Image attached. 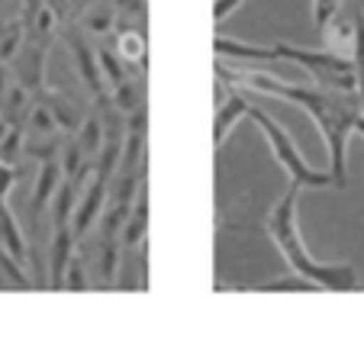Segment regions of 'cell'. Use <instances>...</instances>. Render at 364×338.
Instances as JSON below:
<instances>
[{
	"instance_id": "8",
	"label": "cell",
	"mask_w": 364,
	"mask_h": 338,
	"mask_svg": "<svg viewBox=\"0 0 364 338\" xmlns=\"http://www.w3.org/2000/svg\"><path fill=\"white\" fill-rule=\"evenodd\" d=\"M107 197H110V180H103V178H97L94 174L90 184L84 187L81 197H77V209H75V219H71L75 241L103 216V209H107Z\"/></svg>"
},
{
	"instance_id": "1",
	"label": "cell",
	"mask_w": 364,
	"mask_h": 338,
	"mask_svg": "<svg viewBox=\"0 0 364 338\" xmlns=\"http://www.w3.org/2000/svg\"><path fill=\"white\" fill-rule=\"evenodd\" d=\"M216 81L229 84L235 90H258L268 94L274 100H287L296 104L316 123L319 136L326 142L329 152V174H332V187H345L348 184V168H345V152H348V138L355 132L364 136V107L358 100V94H336V90H323L316 84H294V81H281L274 75L255 68H229V62L216 58Z\"/></svg>"
},
{
	"instance_id": "6",
	"label": "cell",
	"mask_w": 364,
	"mask_h": 338,
	"mask_svg": "<svg viewBox=\"0 0 364 338\" xmlns=\"http://www.w3.org/2000/svg\"><path fill=\"white\" fill-rule=\"evenodd\" d=\"M213 145L220 148L223 142L229 138V132L235 129V126L242 123V119L248 116V100L239 94L235 87H229V84H223V81H216V87H213Z\"/></svg>"
},
{
	"instance_id": "14",
	"label": "cell",
	"mask_w": 364,
	"mask_h": 338,
	"mask_svg": "<svg viewBox=\"0 0 364 338\" xmlns=\"http://www.w3.org/2000/svg\"><path fill=\"white\" fill-rule=\"evenodd\" d=\"M117 20H119V13L110 0H94L81 13V29L84 33H113Z\"/></svg>"
},
{
	"instance_id": "15",
	"label": "cell",
	"mask_w": 364,
	"mask_h": 338,
	"mask_svg": "<svg viewBox=\"0 0 364 338\" xmlns=\"http://www.w3.org/2000/svg\"><path fill=\"white\" fill-rule=\"evenodd\" d=\"M75 142H77V148L84 152V158L87 161L97 158V152H100V145H103V119H100V113H90L87 119H81V126H77V132H75Z\"/></svg>"
},
{
	"instance_id": "4",
	"label": "cell",
	"mask_w": 364,
	"mask_h": 338,
	"mask_svg": "<svg viewBox=\"0 0 364 338\" xmlns=\"http://www.w3.org/2000/svg\"><path fill=\"white\" fill-rule=\"evenodd\" d=\"M274 58L277 62H294L306 71L316 87L336 90V94H358V68L351 58L332 55V52H309L300 45H287V42H274Z\"/></svg>"
},
{
	"instance_id": "21",
	"label": "cell",
	"mask_w": 364,
	"mask_h": 338,
	"mask_svg": "<svg viewBox=\"0 0 364 338\" xmlns=\"http://www.w3.org/2000/svg\"><path fill=\"white\" fill-rule=\"evenodd\" d=\"M14 184H16L14 165H4V161H0V200H7L10 190H14Z\"/></svg>"
},
{
	"instance_id": "9",
	"label": "cell",
	"mask_w": 364,
	"mask_h": 338,
	"mask_svg": "<svg viewBox=\"0 0 364 338\" xmlns=\"http://www.w3.org/2000/svg\"><path fill=\"white\" fill-rule=\"evenodd\" d=\"M75 251H77V241L71 226L55 229L52 232V251H48V287L52 290H65V271H68Z\"/></svg>"
},
{
	"instance_id": "23",
	"label": "cell",
	"mask_w": 364,
	"mask_h": 338,
	"mask_svg": "<svg viewBox=\"0 0 364 338\" xmlns=\"http://www.w3.org/2000/svg\"><path fill=\"white\" fill-rule=\"evenodd\" d=\"M7 90H10V84H7V65L0 62V97L7 94Z\"/></svg>"
},
{
	"instance_id": "3",
	"label": "cell",
	"mask_w": 364,
	"mask_h": 338,
	"mask_svg": "<svg viewBox=\"0 0 364 338\" xmlns=\"http://www.w3.org/2000/svg\"><path fill=\"white\" fill-rule=\"evenodd\" d=\"M248 119H252V123L262 129V136L268 138L271 152H274L277 165L287 171L290 184L300 187V190L303 187H332V174L329 171H316V168L309 165V161L303 158V152L296 148L290 129L277 123L268 110H262V107H248Z\"/></svg>"
},
{
	"instance_id": "16",
	"label": "cell",
	"mask_w": 364,
	"mask_h": 338,
	"mask_svg": "<svg viewBox=\"0 0 364 338\" xmlns=\"http://www.w3.org/2000/svg\"><path fill=\"white\" fill-rule=\"evenodd\" d=\"M97 65H100L103 84H110V87H117V84H123L126 77H132V68L117 55V48H110V45L97 48Z\"/></svg>"
},
{
	"instance_id": "5",
	"label": "cell",
	"mask_w": 364,
	"mask_h": 338,
	"mask_svg": "<svg viewBox=\"0 0 364 338\" xmlns=\"http://www.w3.org/2000/svg\"><path fill=\"white\" fill-rule=\"evenodd\" d=\"M65 45H68V55H71V65H75L77 77L84 81V87L90 90L97 107H107L110 104V94H107V84H103V75H100V65H97V48H90L87 36L77 23H65V33H62Z\"/></svg>"
},
{
	"instance_id": "12",
	"label": "cell",
	"mask_w": 364,
	"mask_h": 338,
	"mask_svg": "<svg viewBox=\"0 0 364 338\" xmlns=\"http://www.w3.org/2000/svg\"><path fill=\"white\" fill-rule=\"evenodd\" d=\"M0 249L7 251L20 268L29 261V249H26V241H23V232H20V226H16L14 213H10L7 200H0Z\"/></svg>"
},
{
	"instance_id": "7",
	"label": "cell",
	"mask_w": 364,
	"mask_h": 338,
	"mask_svg": "<svg viewBox=\"0 0 364 338\" xmlns=\"http://www.w3.org/2000/svg\"><path fill=\"white\" fill-rule=\"evenodd\" d=\"M46 52L48 45L46 42H36V39H23V48L16 52V81L26 94H39L46 90Z\"/></svg>"
},
{
	"instance_id": "17",
	"label": "cell",
	"mask_w": 364,
	"mask_h": 338,
	"mask_svg": "<svg viewBox=\"0 0 364 338\" xmlns=\"http://www.w3.org/2000/svg\"><path fill=\"white\" fill-rule=\"evenodd\" d=\"M342 4L345 0H313V23L316 29H326L338 13H342Z\"/></svg>"
},
{
	"instance_id": "2",
	"label": "cell",
	"mask_w": 364,
	"mask_h": 338,
	"mask_svg": "<svg viewBox=\"0 0 364 338\" xmlns=\"http://www.w3.org/2000/svg\"><path fill=\"white\" fill-rule=\"evenodd\" d=\"M296 200H300V187L290 184L287 193L274 203V209L268 213V235L277 245L281 258L287 261V268L294 271L300 280H306L309 287L326 290V293H351L358 290V271L351 264H329L316 261L306 251L300 239V222H296Z\"/></svg>"
},
{
	"instance_id": "19",
	"label": "cell",
	"mask_w": 364,
	"mask_h": 338,
	"mask_svg": "<svg viewBox=\"0 0 364 338\" xmlns=\"http://www.w3.org/2000/svg\"><path fill=\"white\" fill-rule=\"evenodd\" d=\"M65 290H87V277H84V261L81 255L75 251V258H71L68 271H65Z\"/></svg>"
},
{
	"instance_id": "13",
	"label": "cell",
	"mask_w": 364,
	"mask_h": 338,
	"mask_svg": "<svg viewBox=\"0 0 364 338\" xmlns=\"http://www.w3.org/2000/svg\"><path fill=\"white\" fill-rule=\"evenodd\" d=\"M33 100H39V104L46 107L48 113H52V119H55V126H58L62 132H77V126H81V113H77V107L68 104L62 94H52V90H39Z\"/></svg>"
},
{
	"instance_id": "10",
	"label": "cell",
	"mask_w": 364,
	"mask_h": 338,
	"mask_svg": "<svg viewBox=\"0 0 364 338\" xmlns=\"http://www.w3.org/2000/svg\"><path fill=\"white\" fill-rule=\"evenodd\" d=\"M58 184H62V165H58V161H42L39 178H36V190H33V203H29V209H33V213H29L33 216V229H39L42 213L52 207Z\"/></svg>"
},
{
	"instance_id": "24",
	"label": "cell",
	"mask_w": 364,
	"mask_h": 338,
	"mask_svg": "<svg viewBox=\"0 0 364 338\" xmlns=\"http://www.w3.org/2000/svg\"><path fill=\"white\" fill-rule=\"evenodd\" d=\"M7 132H10V123L4 116H0V142H4V138H7Z\"/></svg>"
},
{
	"instance_id": "18",
	"label": "cell",
	"mask_w": 364,
	"mask_h": 338,
	"mask_svg": "<svg viewBox=\"0 0 364 338\" xmlns=\"http://www.w3.org/2000/svg\"><path fill=\"white\" fill-rule=\"evenodd\" d=\"M20 152H23V126H10L7 138L0 142V161H4V165H14Z\"/></svg>"
},
{
	"instance_id": "20",
	"label": "cell",
	"mask_w": 364,
	"mask_h": 338,
	"mask_svg": "<svg viewBox=\"0 0 364 338\" xmlns=\"http://www.w3.org/2000/svg\"><path fill=\"white\" fill-rule=\"evenodd\" d=\"M113 7H117V13L119 16H139V20H142L145 16V0H110Z\"/></svg>"
},
{
	"instance_id": "11",
	"label": "cell",
	"mask_w": 364,
	"mask_h": 338,
	"mask_svg": "<svg viewBox=\"0 0 364 338\" xmlns=\"http://www.w3.org/2000/svg\"><path fill=\"white\" fill-rule=\"evenodd\" d=\"M117 55L126 65H139V71H145V58H149V39H145L142 29L132 26V20L119 16L117 20Z\"/></svg>"
},
{
	"instance_id": "22",
	"label": "cell",
	"mask_w": 364,
	"mask_h": 338,
	"mask_svg": "<svg viewBox=\"0 0 364 338\" xmlns=\"http://www.w3.org/2000/svg\"><path fill=\"white\" fill-rule=\"evenodd\" d=\"M242 4H245V0H216V7H213V20H216V23H223L226 16H232L235 10L242 7Z\"/></svg>"
}]
</instances>
